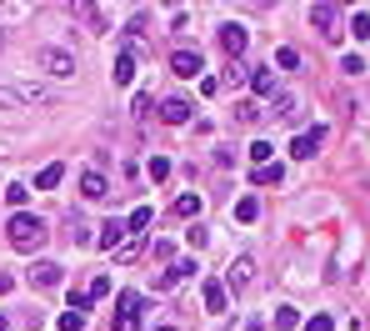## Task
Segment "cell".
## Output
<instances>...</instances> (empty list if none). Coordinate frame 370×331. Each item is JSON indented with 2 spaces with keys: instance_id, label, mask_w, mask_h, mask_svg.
I'll return each instance as SVG.
<instances>
[{
  "instance_id": "obj_1",
  "label": "cell",
  "mask_w": 370,
  "mask_h": 331,
  "mask_svg": "<svg viewBox=\"0 0 370 331\" xmlns=\"http://www.w3.org/2000/svg\"><path fill=\"white\" fill-rule=\"evenodd\" d=\"M6 236H10V246L15 251H40V246H46V221L40 216H30V211H15L10 216V226H6Z\"/></svg>"
},
{
  "instance_id": "obj_2",
  "label": "cell",
  "mask_w": 370,
  "mask_h": 331,
  "mask_svg": "<svg viewBox=\"0 0 370 331\" xmlns=\"http://www.w3.org/2000/svg\"><path fill=\"white\" fill-rule=\"evenodd\" d=\"M0 106H50L46 86H0Z\"/></svg>"
},
{
  "instance_id": "obj_3",
  "label": "cell",
  "mask_w": 370,
  "mask_h": 331,
  "mask_svg": "<svg viewBox=\"0 0 370 331\" xmlns=\"http://www.w3.org/2000/svg\"><path fill=\"white\" fill-rule=\"evenodd\" d=\"M35 66H40V71H50V75H75V55H71V51L46 46V51H35Z\"/></svg>"
},
{
  "instance_id": "obj_4",
  "label": "cell",
  "mask_w": 370,
  "mask_h": 331,
  "mask_svg": "<svg viewBox=\"0 0 370 331\" xmlns=\"http://www.w3.org/2000/svg\"><path fill=\"white\" fill-rule=\"evenodd\" d=\"M311 26H315L325 40H340V10H335V6H311Z\"/></svg>"
},
{
  "instance_id": "obj_5",
  "label": "cell",
  "mask_w": 370,
  "mask_h": 331,
  "mask_svg": "<svg viewBox=\"0 0 370 331\" xmlns=\"http://www.w3.org/2000/svg\"><path fill=\"white\" fill-rule=\"evenodd\" d=\"M250 281H255V261H250V256H235V261H230V271H225V281H221V286H230V292H246V286H250Z\"/></svg>"
},
{
  "instance_id": "obj_6",
  "label": "cell",
  "mask_w": 370,
  "mask_h": 331,
  "mask_svg": "<svg viewBox=\"0 0 370 331\" xmlns=\"http://www.w3.org/2000/svg\"><path fill=\"white\" fill-rule=\"evenodd\" d=\"M115 331H140V296H136V292H125V296H120Z\"/></svg>"
},
{
  "instance_id": "obj_7",
  "label": "cell",
  "mask_w": 370,
  "mask_h": 331,
  "mask_svg": "<svg viewBox=\"0 0 370 331\" xmlns=\"http://www.w3.org/2000/svg\"><path fill=\"white\" fill-rule=\"evenodd\" d=\"M320 141H325V131H320V126H315V131H306V136H295V141H290V156H295V161H311V156L320 151Z\"/></svg>"
},
{
  "instance_id": "obj_8",
  "label": "cell",
  "mask_w": 370,
  "mask_h": 331,
  "mask_svg": "<svg viewBox=\"0 0 370 331\" xmlns=\"http://www.w3.org/2000/svg\"><path fill=\"white\" fill-rule=\"evenodd\" d=\"M170 71H176V75H201V55H195V51H176V55H170Z\"/></svg>"
},
{
  "instance_id": "obj_9",
  "label": "cell",
  "mask_w": 370,
  "mask_h": 331,
  "mask_svg": "<svg viewBox=\"0 0 370 331\" xmlns=\"http://www.w3.org/2000/svg\"><path fill=\"white\" fill-rule=\"evenodd\" d=\"M246 40H250V35H246V26H225V30H221V46H225V55H230V60L246 51Z\"/></svg>"
},
{
  "instance_id": "obj_10",
  "label": "cell",
  "mask_w": 370,
  "mask_h": 331,
  "mask_svg": "<svg viewBox=\"0 0 370 331\" xmlns=\"http://www.w3.org/2000/svg\"><path fill=\"white\" fill-rule=\"evenodd\" d=\"M30 286H60V266L55 261H35L30 266Z\"/></svg>"
},
{
  "instance_id": "obj_11",
  "label": "cell",
  "mask_w": 370,
  "mask_h": 331,
  "mask_svg": "<svg viewBox=\"0 0 370 331\" xmlns=\"http://www.w3.org/2000/svg\"><path fill=\"white\" fill-rule=\"evenodd\" d=\"M160 120H165V126H185V120H190V100H165Z\"/></svg>"
},
{
  "instance_id": "obj_12",
  "label": "cell",
  "mask_w": 370,
  "mask_h": 331,
  "mask_svg": "<svg viewBox=\"0 0 370 331\" xmlns=\"http://www.w3.org/2000/svg\"><path fill=\"white\" fill-rule=\"evenodd\" d=\"M105 191H111V186H105L100 171H85V176H80V196H85V201H100Z\"/></svg>"
},
{
  "instance_id": "obj_13",
  "label": "cell",
  "mask_w": 370,
  "mask_h": 331,
  "mask_svg": "<svg viewBox=\"0 0 370 331\" xmlns=\"http://www.w3.org/2000/svg\"><path fill=\"white\" fill-rule=\"evenodd\" d=\"M145 226H150V206H136V211H130V221H125V236H130V241H140V236H145Z\"/></svg>"
},
{
  "instance_id": "obj_14",
  "label": "cell",
  "mask_w": 370,
  "mask_h": 331,
  "mask_svg": "<svg viewBox=\"0 0 370 331\" xmlns=\"http://www.w3.org/2000/svg\"><path fill=\"white\" fill-rule=\"evenodd\" d=\"M111 75H115V86H130V80H136V55H130V51H120Z\"/></svg>"
},
{
  "instance_id": "obj_15",
  "label": "cell",
  "mask_w": 370,
  "mask_h": 331,
  "mask_svg": "<svg viewBox=\"0 0 370 331\" xmlns=\"http://www.w3.org/2000/svg\"><path fill=\"white\" fill-rule=\"evenodd\" d=\"M201 296H205V312H225V286L221 281H205Z\"/></svg>"
},
{
  "instance_id": "obj_16",
  "label": "cell",
  "mask_w": 370,
  "mask_h": 331,
  "mask_svg": "<svg viewBox=\"0 0 370 331\" xmlns=\"http://www.w3.org/2000/svg\"><path fill=\"white\" fill-rule=\"evenodd\" d=\"M185 276H195V261H176V266H170V271L156 281L160 286V292H165V286H176V281H185Z\"/></svg>"
},
{
  "instance_id": "obj_17",
  "label": "cell",
  "mask_w": 370,
  "mask_h": 331,
  "mask_svg": "<svg viewBox=\"0 0 370 331\" xmlns=\"http://www.w3.org/2000/svg\"><path fill=\"white\" fill-rule=\"evenodd\" d=\"M120 236H125V221H105V226H100V246H105V251H115Z\"/></svg>"
},
{
  "instance_id": "obj_18",
  "label": "cell",
  "mask_w": 370,
  "mask_h": 331,
  "mask_svg": "<svg viewBox=\"0 0 370 331\" xmlns=\"http://www.w3.org/2000/svg\"><path fill=\"white\" fill-rule=\"evenodd\" d=\"M176 216H201V196L195 191H185V196H176V206H170Z\"/></svg>"
},
{
  "instance_id": "obj_19",
  "label": "cell",
  "mask_w": 370,
  "mask_h": 331,
  "mask_svg": "<svg viewBox=\"0 0 370 331\" xmlns=\"http://www.w3.org/2000/svg\"><path fill=\"white\" fill-rule=\"evenodd\" d=\"M280 176H286L280 166H255V171H250V181H255V186H280Z\"/></svg>"
},
{
  "instance_id": "obj_20",
  "label": "cell",
  "mask_w": 370,
  "mask_h": 331,
  "mask_svg": "<svg viewBox=\"0 0 370 331\" xmlns=\"http://www.w3.org/2000/svg\"><path fill=\"white\" fill-rule=\"evenodd\" d=\"M235 120H241V126H255V120H260V106H255V100H235Z\"/></svg>"
},
{
  "instance_id": "obj_21",
  "label": "cell",
  "mask_w": 370,
  "mask_h": 331,
  "mask_svg": "<svg viewBox=\"0 0 370 331\" xmlns=\"http://www.w3.org/2000/svg\"><path fill=\"white\" fill-rule=\"evenodd\" d=\"M60 176H65V166H46V171L35 176V186H40V191H55V186H60Z\"/></svg>"
},
{
  "instance_id": "obj_22",
  "label": "cell",
  "mask_w": 370,
  "mask_h": 331,
  "mask_svg": "<svg viewBox=\"0 0 370 331\" xmlns=\"http://www.w3.org/2000/svg\"><path fill=\"white\" fill-rule=\"evenodd\" d=\"M250 86H255V96H275V75L270 71H250Z\"/></svg>"
},
{
  "instance_id": "obj_23",
  "label": "cell",
  "mask_w": 370,
  "mask_h": 331,
  "mask_svg": "<svg viewBox=\"0 0 370 331\" xmlns=\"http://www.w3.org/2000/svg\"><path fill=\"white\" fill-rule=\"evenodd\" d=\"M275 116H280V120H295V116H300V100H295V96H275Z\"/></svg>"
},
{
  "instance_id": "obj_24",
  "label": "cell",
  "mask_w": 370,
  "mask_h": 331,
  "mask_svg": "<svg viewBox=\"0 0 370 331\" xmlns=\"http://www.w3.org/2000/svg\"><path fill=\"white\" fill-rule=\"evenodd\" d=\"M275 66H280V71H295V66H300V51H295V46H280V51H275Z\"/></svg>"
},
{
  "instance_id": "obj_25",
  "label": "cell",
  "mask_w": 370,
  "mask_h": 331,
  "mask_svg": "<svg viewBox=\"0 0 370 331\" xmlns=\"http://www.w3.org/2000/svg\"><path fill=\"white\" fill-rule=\"evenodd\" d=\"M295 321H300V312H295V306H275V326H280V331H290Z\"/></svg>"
},
{
  "instance_id": "obj_26",
  "label": "cell",
  "mask_w": 370,
  "mask_h": 331,
  "mask_svg": "<svg viewBox=\"0 0 370 331\" xmlns=\"http://www.w3.org/2000/svg\"><path fill=\"white\" fill-rule=\"evenodd\" d=\"M270 156H275L270 141H255V146H250V161H255V166H270Z\"/></svg>"
},
{
  "instance_id": "obj_27",
  "label": "cell",
  "mask_w": 370,
  "mask_h": 331,
  "mask_svg": "<svg viewBox=\"0 0 370 331\" xmlns=\"http://www.w3.org/2000/svg\"><path fill=\"white\" fill-rule=\"evenodd\" d=\"M145 171H150V181H165V176H170V161H165V156H150Z\"/></svg>"
},
{
  "instance_id": "obj_28",
  "label": "cell",
  "mask_w": 370,
  "mask_h": 331,
  "mask_svg": "<svg viewBox=\"0 0 370 331\" xmlns=\"http://www.w3.org/2000/svg\"><path fill=\"white\" fill-rule=\"evenodd\" d=\"M235 216H241V221H255V216H260V201H255V196H246L241 206H235Z\"/></svg>"
},
{
  "instance_id": "obj_29",
  "label": "cell",
  "mask_w": 370,
  "mask_h": 331,
  "mask_svg": "<svg viewBox=\"0 0 370 331\" xmlns=\"http://www.w3.org/2000/svg\"><path fill=\"white\" fill-rule=\"evenodd\" d=\"M351 30H355V40H365V35H370V15H365V10H355V20H351Z\"/></svg>"
},
{
  "instance_id": "obj_30",
  "label": "cell",
  "mask_w": 370,
  "mask_h": 331,
  "mask_svg": "<svg viewBox=\"0 0 370 331\" xmlns=\"http://www.w3.org/2000/svg\"><path fill=\"white\" fill-rule=\"evenodd\" d=\"M140 256V241H125V246H115V261H136Z\"/></svg>"
},
{
  "instance_id": "obj_31",
  "label": "cell",
  "mask_w": 370,
  "mask_h": 331,
  "mask_svg": "<svg viewBox=\"0 0 370 331\" xmlns=\"http://www.w3.org/2000/svg\"><path fill=\"white\" fill-rule=\"evenodd\" d=\"M85 296H91V301H95V296H111V276H95V281H91V292H85Z\"/></svg>"
},
{
  "instance_id": "obj_32",
  "label": "cell",
  "mask_w": 370,
  "mask_h": 331,
  "mask_svg": "<svg viewBox=\"0 0 370 331\" xmlns=\"http://www.w3.org/2000/svg\"><path fill=\"white\" fill-rule=\"evenodd\" d=\"M26 196H30V191H26L20 181H15V186H6V201H10V206H26Z\"/></svg>"
},
{
  "instance_id": "obj_33",
  "label": "cell",
  "mask_w": 370,
  "mask_h": 331,
  "mask_svg": "<svg viewBox=\"0 0 370 331\" xmlns=\"http://www.w3.org/2000/svg\"><path fill=\"white\" fill-rule=\"evenodd\" d=\"M80 326H85V316H75V312H65V316H60V331H80Z\"/></svg>"
},
{
  "instance_id": "obj_34",
  "label": "cell",
  "mask_w": 370,
  "mask_h": 331,
  "mask_svg": "<svg viewBox=\"0 0 370 331\" xmlns=\"http://www.w3.org/2000/svg\"><path fill=\"white\" fill-rule=\"evenodd\" d=\"M306 331H335V321H331V316H311Z\"/></svg>"
},
{
  "instance_id": "obj_35",
  "label": "cell",
  "mask_w": 370,
  "mask_h": 331,
  "mask_svg": "<svg viewBox=\"0 0 370 331\" xmlns=\"http://www.w3.org/2000/svg\"><path fill=\"white\" fill-rule=\"evenodd\" d=\"M71 241H75V246H85V241H91V231H85L80 221H71Z\"/></svg>"
},
{
  "instance_id": "obj_36",
  "label": "cell",
  "mask_w": 370,
  "mask_h": 331,
  "mask_svg": "<svg viewBox=\"0 0 370 331\" xmlns=\"http://www.w3.org/2000/svg\"><path fill=\"white\" fill-rule=\"evenodd\" d=\"M6 326H10V321H6V316H0V331H6Z\"/></svg>"
},
{
  "instance_id": "obj_37",
  "label": "cell",
  "mask_w": 370,
  "mask_h": 331,
  "mask_svg": "<svg viewBox=\"0 0 370 331\" xmlns=\"http://www.w3.org/2000/svg\"><path fill=\"white\" fill-rule=\"evenodd\" d=\"M156 331H176V326H156Z\"/></svg>"
},
{
  "instance_id": "obj_38",
  "label": "cell",
  "mask_w": 370,
  "mask_h": 331,
  "mask_svg": "<svg viewBox=\"0 0 370 331\" xmlns=\"http://www.w3.org/2000/svg\"><path fill=\"white\" fill-rule=\"evenodd\" d=\"M0 46H6V35H0Z\"/></svg>"
}]
</instances>
